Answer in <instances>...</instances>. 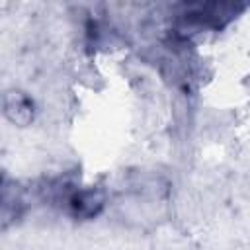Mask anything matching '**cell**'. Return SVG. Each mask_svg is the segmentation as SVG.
Here are the masks:
<instances>
[{"mask_svg": "<svg viewBox=\"0 0 250 250\" xmlns=\"http://www.w3.org/2000/svg\"><path fill=\"white\" fill-rule=\"evenodd\" d=\"M66 215H70L76 221H90L96 219L105 203H107V195L102 188L98 186H88V188H70L59 201Z\"/></svg>", "mask_w": 250, "mask_h": 250, "instance_id": "obj_1", "label": "cell"}, {"mask_svg": "<svg viewBox=\"0 0 250 250\" xmlns=\"http://www.w3.org/2000/svg\"><path fill=\"white\" fill-rule=\"evenodd\" d=\"M4 117L12 123V125H18V127H25V125H31V121L35 119V113H37V105H35V100L23 92V90H8L4 94Z\"/></svg>", "mask_w": 250, "mask_h": 250, "instance_id": "obj_2", "label": "cell"}]
</instances>
